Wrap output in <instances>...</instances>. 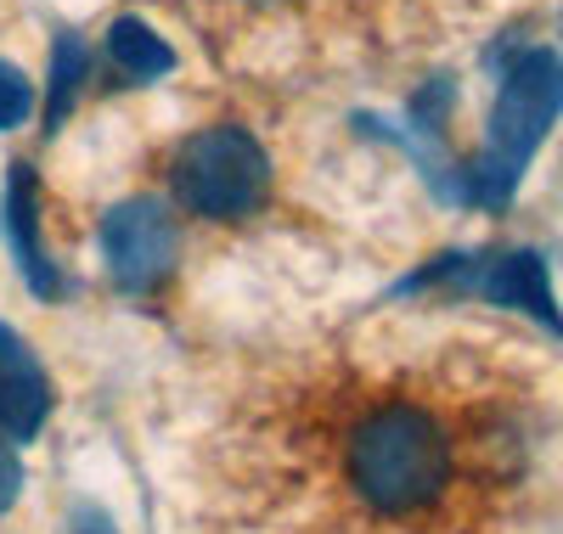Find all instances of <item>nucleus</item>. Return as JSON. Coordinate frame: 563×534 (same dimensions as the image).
<instances>
[{"label":"nucleus","instance_id":"nucleus-7","mask_svg":"<svg viewBox=\"0 0 563 534\" xmlns=\"http://www.w3.org/2000/svg\"><path fill=\"white\" fill-rule=\"evenodd\" d=\"M108 63H113L119 79H130V85H153V79L175 74L169 40H164L153 23H141V18H119V23L108 29Z\"/></svg>","mask_w":563,"mask_h":534},{"label":"nucleus","instance_id":"nucleus-1","mask_svg":"<svg viewBox=\"0 0 563 534\" xmlns=\"http://www.w3.org/2000/svg\"><path fill=\"white\" fill-rule=\"evenodd\" d=\"M563 119V57L547 45H530L507 63L496 102H490V124H485V147L462 175V203H479L490 214H501L525 186V169L536 164L541 141L552 135V124Z\"/></svg>","mask_w":563,"mask_h":534},{"label":"nucleus","instance_id":"nucleus-8","mask_svg":"<svg viewBox=\"0 0 563 534\" xmlns=\"http://www.w3.org/2000/svg\"><path fill=\"white\" fill-rule=\"evenodd\" d=\"M90 74V45L79 34H57L52 40V102H45V124H63L79 102V85Z\"/></svg>","mask_w":563,"mask_h":534},{"label":"nucleus","instance_id":"nucleus-6","mask_svg":"<svg viewBox=\"0 0 563 534\" xmlns=\"http://www.w3.org/2000/svg\"><path fill=\"white\" fill-rule=\"evenodd\" d=\"M52 411V382H45L40 355L23 344V332L0 326V433L7 440H34Z\"/></svg>","mask_w":563,"mask_h":534},{"label":"nucleus","instance_id":"nucleus-4","mask_svg":"<svg viewBox=\"0 0 563 534\" xmlns=\"http://www.w3.org/2000/svg\"><path fill=\"white\" fill-rule=\"evenodd\" d=\"M175 248H180L175 220L153 198H130V203L108 209V220H102V259L124 293L158 287L175 270Z\"/></svg>","mask_w":563,"mask_h":534},{"label":"nucleus","instance_id":"nucleus-10","mask_svg":"<svg viewBox=\"0 0 563 534\" xmlns=\"http://www.w3.org/2000/svg\"><path fill=\"white\" fill-rule=\"evenodd\" d=\"M18 490H23V461L12 456L7 433H0V512H7V507L18 501Z\"/></svg>","mask_w":563,"mask_h":534},{"label":"nucleus","instance_id":"nucleus-5","mask_svg":"<svg viewBox=\"0 0 563 534\" xmlns=\"http://www.w3.org/2000/svg\"><path fill=\"white\" fill-rule=\"evenodd\" d=\"M0 236L23 270V281L34 287V299H63L68 281L57 276V265L45 259L40 248V180L29 164H12L7 169V191H0Z\"/></svg>","mask_w":563,"mask_h":534},{"label":"nucleus","instance_id":"nucleus-3","mask_svg":"<svg viewBox=\"0 0 563 534\" xmlns=\"http://www.w3.org/2000/svg\"><path fill=\"white\" fill-rule=\"evenodd\" d=\"M422 287H456V293H474L485 304L525 310L536 326H547L552 337H563V315H558V299H552V276H547V259L536 248L445 254L434 265H422L417 276H406L400 293H422Z\"/></svg>","mask_w":563,"mask_h":534},{"label":"nucleus","instance_id":"nucleus-11","mask_svg":"<svg viewBox=\"0 0 563 534\" xmlns=\"http://www.w3.org/2000/svg\"><path fill=\"white\" fill-rule=\"evenodd\" d=\"M79 534H113V523H108L102 512H90V507H85V512H79Z\"/></svg>","mask_w":563,"mask_h":534},{"label":"nucleus","instance_id":"nucleus-9","mask_svg":"<svg viewBox=\"0 0 563 534\" xmlns=\"http://www.w3.org/2000/svg\"><path fill=\"white\" fill-rule=\"evenodd\" d=\"M34 113V85L18 63L0 57V130H18L23 119Z\"/></svg>","mask_w":563,"mask_h":534},{"label":"nucleus","instance_id":"nucleus-2","mask_svg":"<svg viewBox=\"0 0 563 534\" xmlns=\"http://www.w3.org/2000/svg\"><path fill=\"white\" fill-rule=\"evenodd\" d=\"M169 186L198 220H243L271 191V158L243 124H209L175 147Z\"/></svg>","mask_w":563,"mask_h":534}]
</instances>
